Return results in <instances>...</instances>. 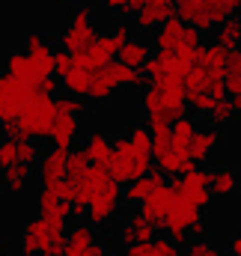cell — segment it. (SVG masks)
I'll list each match as a JSON object with an SVG mask.
<instances>
[{"label":"cell","mask_w":241,"mask_h":256,"mask_svg":"<svg viewBox=\"0 0 241 256\" xmlns=\"http://www.w3.org/2000/svg\"><path fill=\"white\" fill-rule=\"evenodd\" d=\"M0 256H6V254H0Z\"/></svg>","instance_id":"b9f144b4"},{"label":"cell","mask_w":241,"mask_h":256,"mask_svg":"<svg viewBox=\"0 0 241 256\" xmlns=\"http://www.w3.org/2000/svg\"><path fill=\"white\" fill-rule=\"evenodd\" d=\"M152 161L158 164V173H164V176H184L188 170H194L188 149L182 143H176L170 128L152 131Z\"/></svg>","instance_id":"30bf717a"},{"label":"cell","mask_w":241,"mask_h":256,"mask_svg":"<svg viewBox=\"0 0 241 256\" xmlns=\"http://www.w3.org/2000/svg\"><path fill=\"white\" fill-rule=\"evenodd\" d=\"M110 182H114V179H110L108 167L90 164V170H86L78 182H72V185H74V194H72V212H74V214H86V206L104 191Z\"/></svg>","instance_id":"5bb4252c"},{"label":"cell","mask_w":241,"mask_h":256,"mask_svg":"<svg viewBox=\"0 0 241 256\" xmlns=\"http://www.w3.org/2000/svg\"><path fill=\"white\" fill-rule=\"evenodd\" d=\"M236 116V110H232V104H230V98H224V102H218V108L208 114V120H212V126L214 128H220V126H226L230 120Z\"/></svg>","instance_id":"836d02e7"},{"label":"cell","mask_w":241,"mask_h":256,"mask_svg":"<svg viewBox=\"0 0 241 256\" xmlns=\"http://www.w3.org/2000/svg\"><path fill=\"white\" fill-rule=\"evenodd\" d=\"M120 242L125 248H131V244H146V242H152L155 238V226L140 214V212H134V214H128L125 220H122L120 226Z\"/></svg>","instance_id":"7402d4cb"},{"label":"cell","mask_w":241,"mask_h":256,"mask_svg":"<svg viewBox=\"0 0 241 256\" xmlns=\"http://www.w3.org/2000/svg\"><path fill=\"white\" fill-rule=\"evenodd\" d=\"M230 96H241V51H226V80H224Z\"/></svg>","instance_id":"1f68e13d"},{"label":"cell","mask_w":241,"mask_h":256,"mask_svg":"<svg viewBox=\"0 0 241 256\" xmlns=\"http://www.w3.org/2000/svg\"><path fill=\"white\" fill-rule=\"evenodd\" d=\"M30 179H33V167H27V164H15V167L0 170V188L6 194H12V196L27 191Z\"/></svg>","instance_id":"484cf974"},{"label":"cell","mask_w":241,"mask_h":256,"mask_svg":"<svg viewBox=\"0 0 241 256\" xmlns=\"http://www.w3.org/2000/svg\"><path fill=\"white\" fill-rule=\"evenodd\" d=\"M62 3H78V0H62Z\"/></svg>","instance_id":"ab89813d"},{"label":"cell","mask_w":241,"mask_h":256,"mask_svg":"<svg viewBox=\"0 0 241 256\" xmlns=\"http://www.w3.org/2000/svg\"><path fill=\"white\" fill-rule=\"evenodd\" d=\"M167 182H164V173H146V176H140V179H134L128 188H125V202H131V206H140V202H146L152 194L158 191V188H164Z\"/></svg>","instance_id":"cb8c5ba5"},{"label":"cell","mask_w":241,"mask_h":256,"mask_svg":"<svg viewBox=\"0 0 241 256\" xmlns=\"http://www.w3.org/2000/svg\"><path fill=\"white\" fill-rule=\"evenodd\" d=\"M173 12L196 33H212L226 18L238 15L241 0H173Z\"/></svg>","instance_id":"277c9868"},{"label":"cell","mask_w":241,"mask_h":256,"mask_svg":"<svg viewBox=\"0 0 241 256\" xmlns=\"http://www.w3.org/2000/svg\"><path fill=\"white\" fill-rule=\"evenodd\" d=\"M208 191L212 196H232L238 191V173L232 167H218L208 173Z\"/></svg>","instance_id":"f1b7e54d"},{"label":"cell","mask_w":241,"mask_h":256,"mask_svg":"<svg viewBox=\"0 0 241 256\" xmlns=\"http://www.w3.org/2000/svg\"><path fill=\"white\" fill-rule=\"evenodd\" d=\"M36 161H39V149H36L33 140H12V137L0 140V170L15 167V164L33 167Z\"/></svg>","instance_id":"ac0fdd59"},{"label":"cell","mask_w":241,"mask_h":256,"mask_svg":"<svg viewBox=\"0 0 241 256\" xmlns=\"http://www.w3.org/2000/svg\"><path fill=\"white\" fill-rule=\"evenodd\" d=\"M66 158H68V152H62V149H51V152L39 155L36 176H39L42 188H54V185L66 182Z\"/></svg>","instance_id":"d6986e66"},{"label":"cell","mask_w":241,"mask_h":256,"mask_svg":"<svg viewBox=\"0 0 241 256\" xmlns=\"http://www.w3.org/2000/svg\"><path fill=\"white\" fill-rule=\"evenodd\" d=\"M86 170H90V158L84 155V149L68 152V158H66V182H78Z\"/></svg>","instance_id":"d6a6232c"},{"label":"cell","mask_w":241,"mask_h":256,"mask_svg":"<svg viewBox=\"0 0 241 256\" xmlns=\"http://www.w3.org/2000/svg\"><path fill=\"white\" fill-rule=\"evenodd\" d=\"M84 155L90 158V164H102V167H108V161H110V155H114V143H110V137L102 134V131H92V134L86 137Z\"/></svg>","instance_id":"83f0119b"},{"label":"cell","mask_w":241,"mask_h":256,"mask_svg":"<svg viewBox=\"0 0 241 256\" xmlns=\"http://www.w3.org/2000/svg\"><path fill=\"white\" fill-rule=\"evenodd\" d=\"M68 68H72V54H66V51H62V54H57V57H54V74H57V78H62Z\"/></svg>","instance_id":"8d00e7d4"},{"label":"cell","mask_w":241,"mask_h":256,"mask_svg":"<svg viewBox=\"0 0 241 256\" xmlns=\"http://www.w3.org/2000/svg\"><path fill=\"white\" fill-rule=\"evenodd\" d=\"M122 256H179V244H173L170 238H152L146 244H131L125 248Z\"/></svg>","instance_id":"f546056e"},{"label":"cell","mask_w":241,"mask_h":256,"mask_svg":"<svg viewBox=\"0 0 241 256\" xmlns=\"http://www.w3.org/2000/svg\"><path fill=\"white\" fill-rule=\"evenodd\" d=\"M220 128H196V134H194V140H190V146H188V158H190V164H206L214 152H218V146H220Z\"/></svg>","instance_id":"44dd1931"},{"label":"cell","mask_w":241,"mask_h":256,"mask_svg":"<svg viewBox=\"0 0 241 256\" xmlns=\"http://www.w3.org/2000/svg\"><path fill=\"white\" fill-rule=\"evenodd\" d=\"M116 74H120V86H131V90H134V86H143V84H146V74H143V72L128 68V66H122V63H120V72H116Z\"/></svg>","instance_id":"e575fe53"},{"label":"cell","mask_w":241,"mask_h":256,"mask_svg":"<svg viewBox=\"0 0 241 256\" xmlns=\"http://www.w3.org/2000/svg\"><path fill=\"white\" fill-rule=\"evenodd\" d=\"M62 256H110L108 248L98 242L96 226L90 224H74L66 232V254Z\"/></svg>","instance_id":"2e32d148"},{"label":"cell","mask_w":241,"mask_h":256,"mask_svg":"<svg viewBox=\"0 0 241 256\" xmlns=\"http://www.w3.org/2000/svg\"><path fill=\"white\" fill-rule=\"evenodd\" d=\"M149 60H152V48H149L146 39H128V42L120 48V63L128 66V68L143 72Z\"/></svg>","instance_id":"4316f807"},{"label":"cell","mask_w":241,"mask_h":256,"mask_svg":"<svg viewBox=\"0 0 241 256\" xmlns=\"http://www.w3.org/2000/svg\"><path fill=\"white\" fill-rule=\"evenodd\" d=\"M184 108L188 102L184 98H176V96H164L152 86H146L143 92V114H146V128L149 131H164L170 128L176 120L184 116Z\"/></svg>","instance_id":"8fae6325"},{"label":"cell","mask_w":241,"mask_h":256,"mask_svg":"<svg viewBox=\"0 0 241 256\" xmlns=\"http://www.w3.org/2000/svg\"><path fill=\"white\" fill-rule=\"evenodd\" d=\"M173 202H176V188H173V185H164V188H158V191L152 194L146 202H140V214H143L152 226H158V224H164V218L170 214Z\"/></svg>","instance_id":"ffe728a7"},{"label":"cell","mask_w":241,"mask_h":256,"mask_svg":"<svg viewBox=\"0 0 241 256\" xmlns=\"http://www.w3.org/2000/svg\"><path fill=\"white\" fill-rule=\"evenodd\" d=\"M21 254L24 256H62L66 254V224L36 218L21 232Z\"/></svg>","instance_id":"8992f818"},{"label":"cell","mask_w":241,"mask_h":256,"mask_svg":"<svg viewBox=\"0 0 241 256\" xmlns=\"http://www.w3.org/2000/svg\"><path fill=\"white\" fill-rule=\"evenodd\" d=\"M36 92H39V86L24 84V80L12 78V74H6V72H0V128L12 126Z\"/></svg>","instance_id":"7c38bea8"},{"label":"cell","mask_w":241,"mask_h":256,"mask_svg":"<svg viewBox=\"0 0 241 256\" xmlns=\"http://www.w3.org/2000/svg\"><path fill=\"white\" fill-rule=\"evenodd\" d=\"M0 244H3V236H0Z\"/></svg>","instance_id":"60d3db41"},{"label":"cell","mask_w":241,"mask_h":256,"mask_svg":"<svg viewBox=\"0 0 241 256\" xmlns=\"http://www.w3.org/2000/svg\"><path fill=\"white\" fill-rule=\"evenodd\" d=\"M230 250H232V256H241V236L230 238Z\"/></svg>","instance_id":"74e56055"},{"label":"cell","mask_w":241,"mask_h":256,"mask_svg":"<svg viewBox=\"0 0 241 256\" xmlns=\"http://www.w3.org/2000/svg\"><path fill=\"white\" fill-rule=\"evenodd\" d=\"M184 256H224L212 242H202V238H194L190 244H188V254Z\"/></svg>","instance_id":"d590c367"},{"label":"cell","mask_w":241,"mask_h":256,"mask_svg":"<svg viewBox=\"0 0 241 256\" xmlns=\"http://www.w3.org/2000/svg\"><path fill=\"white\" fill-rule=\"evenodd\" d=\"M54 116H57V98L48 92H36L21 110V116L9 128H3V134L12 140H42L51 134Z\"/></svg>","instance_id":"5b68a950"},{"label":"cell","mask_w":241,"mask_h":256,"mask_svg":"<svg viewBox=\"0 0 241 256\" xmlns=\"http://www.w3.org/2000/svg\"><path fill=\"white\" fill-rule=\"evenodd\" d=\"M176 12H173V3H146L137 15H134V27L137 30H155L161 27L164 21H170Z\"/></svg>","instance_id":"d4e9b609"},{"label":"cell","mask_w":241,"mask_h":256,"mask_svg":"<svg viewBox=\"0 0 241 256\" xmlns=\"http://www.w3.org/2000/svg\"><path fill=\"white\" fill-rule=\"evenodd\" d=\"M226 51L220 45H206L196 51L190 72L184 78V96H208L226 98Z\"/></svg>","instance_id":"3957f363"},{"label":"cell","mask_w":241,"mask_h":256,"mask_svg":"<svg viewBox=\"0 0 241 256\" xmlns=\"http://www.w3.org/2000/svg\"><path fill=\"white\" fill-rule=\"evenodd\" d=\"M116 72H120V63H108L104 68H98L96 78H92V86H90L86 98L90 102H108L120 90V74Z\"/></svg>","instance_id":"603a6c76"},{"label":"cell","mask_w":241,"mask_h":256,"mask_svg":"<svg viewBox=\"0 0 241 256\" xmlns=\"http://www.w3.org/2000/svg\"><path fill=\"white\" fill-rule=\"evenodd\" d=\"M214 36H218V45H220L224 51H236L241 45V15L226 18V21L214 30Z\"/></svg>","instance_id":"4dcf8cb0"},{"label":"cell","mask_w":241,"mask_h":256,"mask_svg":"<svg viewBox=\"0 0 241 256\" xmlns=\"http://www.w3.org/2000/svg\"><path fill=\"white\" fill-rule=\"evenodd\" d=\"M173 188H176V196L188 200V202H194L196 208H206V206L212 202L208 173H206V170H200V167H194V170H188L184 176H179V182H176Z\"/></svg>","instance_id":"e0dca14e"},{"label":"cell","mask_w":241,"mask_h":256,"mask_svg":"<svg viewBox=\"0 0 241 256\" xmlns=\"http://www.w3.org/2000/svg\"><path fill=\"white\" fill-rule=\"evenodd\" d=\"M161 226L167 230V238H170L173 244H182V242H188V238H202V236H206L202 208H196L194 202H188V200H182V196H176V202H173V208H170V214L164 218Z\"/></svg>","instance_id":"9c48e42d"},{"label":"cell","mask_w":241,"mask_h":256,"mask_svg":"<svg viewBox=\"0 0 241 256\" xmlns=\"http://www.w3.org/2000/svg\"><path fill=\"white\" fill-rule=\"evenodd\" d=\"M96 39H98V30H96V12L92 9H78L60 33V45L66 54H84Z\"/></svg>","instance_id":"4fadbf2b"},{"label":"cell","mask_w":241,"mask_h":256,"mask_svg":"<svg viewBox=\"0 0 241 256\" xmlns=\"http://www.w3.org/2000/svg\"><path fill=\"white\" fill-rule=\"evenodd\" d=\"M152 167V131L146 126H131L114 143V155L108 161V173L114 182L131 185L134 179L146 176Z\"/></svg>","instance_id":"7a4b0ae2"},{"label":"cell","mask_w":241,"mask_h":256,"mask_svg":"<svg viewBox=\"0 0 241 256\" xmlns=\"http://www.w3.org/2000/svg\"><path fill=\"white\" fill-rule=\"evenodd\" d=\"M80 116H84V102L74 98V96H60L57 98V116H54V126L48 140L54 143V149L62 152H72L78 137H80Z\"/></svg>","instance_id":"ba28073f"},{"label":"cell","mask_w":241,"mask_h":256,"mask_svg":"<svg viewBox=\"0 0 241 256\" xmlns=\"http://www.w3.org/2000/svg\"><path fill=\"white\" fill-rule=\"evenodd\" d=\"M155 48L158 54H167V57H182V60H194L196 51L202 48L200 42V33L194 27H188L184 21H179L176 15L170 21H164L155 33Z\"/></svg>","instance_id":"52a82bcc"},{"label":"cell","mask_w":241,"mask_h":256,"mask_svg":"<svg viewBox=\"0 0 241 256\" xmlns=\"http://www.w3.org/2000/svg\"><path fill=\"white\" fill-rule=\"evenodd\" d=\"M122 200H125V196H122L120 182H110L104 191L86 206V220H90V226H104V224L116 220L120 212H122Z\"/></svg>","instance_id":"9a60e30c"},{"label":"cell","mask_w":241,"mask_h":256,"mask_svg":"<svg viewBox=\"0 0 241 256\" xmlns=\"http://www.w3.org/2000/svg\"><path fill=\"white\" fill-rule=\"evenodd\" d=\"M146 3H173V0H146Z\"/></svg>","instance_id":"f35d334b"},{"label":"cell","mask_w":241,"mask_h":256,"mask_svg":"<svg viewBox=\"0 0 241 256\" xmlns=\"http://www.w3.org/2000/svg\"><path fill=\"white\" fill-rule=\"evenodd\" d=\"M54 48L48 42V36L42 33H30L24 48L21 51H12L3 63V72L24 80V84H33L39 86V92H54L57 84H54Z\"/></svg>","instance_id":"6da1fadb"}]
</instances>
